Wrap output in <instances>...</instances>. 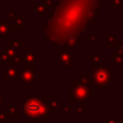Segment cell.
I'll return each instance as SVG.
<instances>
[{
  "instance_id": "obj_1",
  "label": "cell",
  "mask_w": 123,
  "mask_h": 123,
  "mask_svg": "<svg viewBox=\"0 0 123 123\" xmlns=\"http://www.w3.org/2000/svg\"><path fill=\"white\" fill-rule=\"evenodd\" d=\"M43 110H44L43 105H42L40 102L35 100V99L29 100V102L26 103V105H25V111H26L28 115H32V116H35V115L42 114Z\"/></svg>"
}]
</instances>
